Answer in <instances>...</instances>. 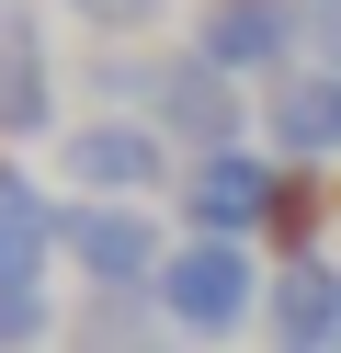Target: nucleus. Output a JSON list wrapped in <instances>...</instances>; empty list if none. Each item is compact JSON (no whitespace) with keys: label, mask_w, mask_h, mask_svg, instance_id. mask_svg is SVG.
Masks as SVG:
<instances>
[{"label":"nucleus","mask_w":341,"mask_h":353,"mask_svg":"<svg viewBox=\"0 0 341 353\" xmlns=\"http://www.w3.org/2000/svg\"><path fill=\"white\" fill-rule=\"evenodd\" d=\"M91 92H103L114 114L159 125L182 160H216V148H250V137H262V92H239V80H227L216 57H194V46H159V57H91Z\"/></svg>","instance_id":"obj_1"},{"label":"nucleus","mask_w":341,"mask_h":353,"mask_svg":"<svg viewBox=\"0 0 341 353\" xmlns=\"http://www.w3.org/2000/svg\"><path fill=\"white\" fill-rule=\"evenodd\" d=\"M45 262H57V205L0 160V285H45Z\"/></svg>","instance_id":"obj_10"},{"label":"nucleus","mask_w":341,"mask_h":353,"mask_svg":"<svg viewBox=\"0 0 341 353\" xmlns=\"http://www.w3.org/2000/svg\"><path fill=\"white\" fill-rule=\"evenodd\" d=\"M0 137H57V57L34 0H0Z\"/></svg>","instance_id":"obj_9"},{"label":"nucleus","mask_w":341,"mask_h":353,"mask_svg":"<svg viewBox=\"0 0 341 353\" xmlns=\"http://www.w3.org/2000/svg\"><path fill=\"white\" fill-rule=\"evenodd\" d=\"M68 12H80L91 34H148L159 23V0H68Z\"/></svg>","instance_id":"obj_13"},{"label":"nucleus","mask_w":341,"mask_h":353,"mask_svg":"<svg viewBox=\"0 0 341 353\" xmlns=\"http://www.w3.org/2000/svg\"><path fill=\"white\" fill-rule=\"evenodd\" d=\"M262 148H273L285 171H318V160H341V69L296 57L285 80H262Z\"/></svg>","instance_id":"obj_7"},{"label":"nucleus","mask_w":341,"mask_h":353,"mask_svg":"<svg viewBox=\"0 0 341 353\" xmlns=\"http://www.w3.org/2000/svg\"><path fill=\"white\" fill-rule=\"evenodd\" d=\"M296 34H307L318 69H341V0H296Z\"/></svg>","instance_id":"obj_14"},{"label":"nucleus","mask_w":341,"mask_h":353,"mask_svg":"<svg viewBox=\"0 0 341 353\" xmlns=\"http://www.w3.org/2000/svg\"><path fill=\"white\" fill-rule=\"evenodd\" d=\"M57 251L91 274V296H159L182 239H159L148 205H57Z\"/></svg>","instance_id":"obj_5"},{"label":"nucleus","mask_w":341,"mask_h":353,"mask_svg":"<svg viewBox=\"0 0 341 353\" xmlns=\"http://www.w3.org/2000/svg\"><path fill=\"white\" fill-rule=\"evenodd\" d=\"M57 171L80 183V205H148L159 183H182V148L136 114H91V125L57 137Z\"/></svg>","instance_id":"obj_4"},{"label":"nucleus","mask_w":341,"mask_h":353,"mask_svg":"<svg viewBox=\"0 0 341 353\" xmlns=\"http://www.w3.org/2000/svg\"><path fill=\"white\" fill-rule=\"evenodd\" d=\"M262 342H273V353H341V251L273 262V296H262Z\"/></svg>","instance_id":"obj_8"},{"label":"nucleus","mask_w":341,"mask_h":353,"mask_svg":"<svg viewBox=\"0 0 341 353\" xmlns=\"http://www.w3.org/2000/svg\"><path fill=\"white\" fill-rule=\"evenodd\" d=\"M262 296H273V274H262L250 251H227V239H182L148 307H159L194 353H216V342H239V330H262Z\"/></svg>","instance_id":"obj_2"},{"label":"nucleus","mask_w":341,"mask_h":353,"mask_svg":"<svg viewBox=\"0 0 341 353\" xmlns=\"http://www.w3.org/2000/svg\"><path fill=\"white\" fill-rule=\"evenodd\" d=\"M45 319H57V307H45V285H0V353H34Z\"/></svg>","instance_id":"obj_12"},{"label":"nucleus","mask_w":341,"mask_h":353,"mask_svg":"<svg viewBox=\"0 0 341 353\" xmlns=\"http://www.w3.org/2000/svg\"><path fill=\"white\" fill-rule=\"evenodd\" d=\"M68 353H194V342H182L148 296H91L80 319H68Z\"/></svg>","instance_id":"obj_11"},{"label":"nucleus","mask_w":341,"mask_h":353,"mask_svg":"<svg viewBox=\"0 0 341 353\" xmlns=\"http://www.w3.org/2000/svg\"><path fill=\"white\" fill-rule=\"evenodd\" d=\"M194 57H216L227 80H285L296 57H307L296 0H205L194 12Z\"/></svg>","instance_id":"obj_6"},{"label":"nucleus","mask_w":341,"mask_h":353,"mask_svg":"<svg viewBox=\"0 0 341 353\" xmlns=\"http://www.w3.org/2000/svg\"><path fill=\"white\" fill-rule=\"evenodd\" d=\"M273 205H285V160L262 137L216 148V160H182V183H171L182 239H227V251H250V228H273Z\"/></svg>","instance_id":"obj_3"}]
</instances>
